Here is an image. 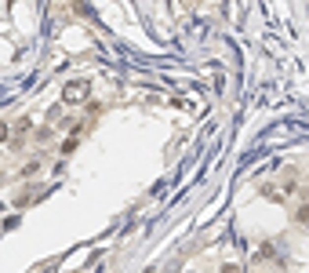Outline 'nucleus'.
<instances>
[{"label":"nucleus","instance_id":"nucleus-3","mask_svg":"<svg viewBox=\"0 0 309 273\" xmlns=\"http://www.w3.org/2000/svg\"><path fill=\"white\" fill-rule=\"evenodd\" d=\"M298 222H309V204H298Z\"/></svg>","mask_w":309,"mask_h":273},{"label":"nucleus","instance_id":"nucleus-2","mask_svg":"<svg viewBox=\"0 0 309 273\" xmlns=\"http://www.w3.org/2000/svg\"><path fill=\"white\" fill-rule=\"evenodd\" d=\"M36 171H40V161H30V164L22 168V178H26V175H36Z\"/></svg>","mask_w":309,"mask_h":273},{"label":"nucleus","instance_id":"nucleus-5","mask_svg":"<svg viewBox=\"0 0 309 273\" xmlns=\"http://www.w3.org/2000/svg\"><path fill=\"white\" fill-rule=\"evenodd\" d=\"M0 142H7V124L0 120Z\"/></svg>","mask_w":309,"mask_h":273},{"label":"nucleus","instance_id":"nucleus-4","mask_svg":"<svg viewBox=\"0 0 309 273\" xmlns=\"http://www.w3.org/2000/svg\"><path fill=\"white\" fill-rule=\"evenodd\" d=\"M222 273H244V270H240V266H233V262H229V266H222Z\"/></svg>","mask_w":309,"mask_h":273},{"label":"nucleus","instance_id":"nucleus-1","mask_svg":"<svg viewBox=\"0 0 309 273\" xmlns=\"http://www.w3.org/2000/svg\"><path fill=\"white\" fill-rule=\"evenodd\" d=\"M62 99L69 102V106H73V102H84V99H88V84H84V80L65 84V95H62Z\"/></svg>","mask_w":309,"mask_h":273}]
</instances>
